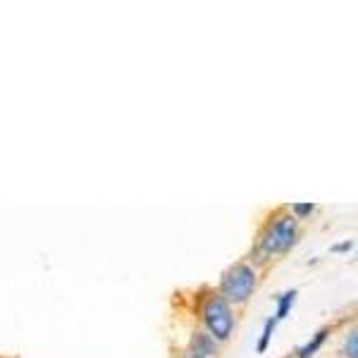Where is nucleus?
Returning <instances> with one entry per match:
<instances>
[{
    "label": "nucleus",
    "mask_w": 358,
    "mask_h": 358,
    "mask_svg": "<svg viewBox=\"0 0 358 358\" xmlns=\"http://www.w3.org/2000/svg\"><path fill=\"white\" fill-rule=\"evenodd\" d=\"M294 301H296V289L285 292V294H282V296H277V313H275L273 320H275V322L285 320V317L289 315V310H292Z\"/></svg>",
    "instance_id": "6"
},
{
    "label": "nucleus",
    "mask_w": 358,
    "mask_h": 358,
    "mask_svg": "<svg viewBox=\"0 0 358 358\" xmlns=\"http://www.w3.org/2000/svg\"><path fill=\"white\" fill-rule=\"evenodd\" d=\"M342 354L346 358H358V332L351 330L344 337V346H342Z\"/></svg>",
    "instance_id": "7"
},
{
    "label": "nucleus",
    "mask_w": 358,
    "mask_h": 358,
    "mask_svg": "<svg viewBox=\"0 0 358 358\" xmlns=\"http://www.w3.org/2000/svg\"><path fill=\"white\" fill-rule=\"evenodd\" d=\"M327 334H330V327H322V330H317L303 346H299V349H296V358H313L317 354V349L325 344Z\"/></svg>",
    "instance_id": "5"
},
{
    "label": "nucleus",
    "mask_w": 358,
    "mask_h": 358,
    "mask_svg": "<svg viewBox=\"0 0 358 358\" xmlns=\"http://www.w3.org/2000/svg\"><path fill=\"white\" fill-rule=\"evenodd\" d=\"M275 325H277V322L273 320V317H270V320H265L263 334H261V339H258V354H265V351H268V344H270V339H273Z\"/></svg>",
    "instance_id": "8"
},
{
    "label": "nucleus",
    "mask_w": 358,
    "mask_h": 358,
    "mask_svg": "<svg viewBox=\"0 0 358 358\" xmlns=\"http://www.w3.org/2000/svg\"><path fill=\"white\" fill-rule=\"evenodd\" d=\"M203 322L206 330L215 342H227L229 334L234 330V315L232 306H229L220 294H213L203 303Z\"/></svg>",
    "instance_id": "3"
},
{
    "label": "nucleus",
    "mask_w": 358,
    "mask_h": 358,
    "mask_svg": "<svg viewBox=\"0 0 358 358\" xmlns=\"http://www.w3.org/2000/svg\"><path fill=\"white\" fill-rule=\"evenodd\" d=\"M313 210H315V203H292V213L289 215L292 217H296V222L299 220H303V217H310L313 215Z\"/></svg>",
    "instance_id": "9"
},
{
    "label": "nucleus",
    "mask_w": 358,
    "mask_h": 358,
    "mask_svg": "<svg viewBox=\"0 0 358 358\" xmlns=\"http://www.w3.org/2000/svg\"><path fill=\"white\" fill-rule=\"evenodd\" d=\"M187 358H199V356H194V354H189V356H187Z\"/></svg>",
    "instance_id": "11"
},
{
    "label": "nucleus",
    "mask_w": 358,
    "mask_h": 358,
    "mask_svg": "<svg viewBox=\"0 0 358 358\" xmlns=\"http://www.w3.org/2000/svg\"><path fill=\"white\" fill-rule=\"evenodd\" d=\"M294 241H296V217L280 215L268 229H265L261 241H258V248H256L258 263L268 261L275 253L289 251Z\"/></svg>",
    "instance_id": "1"
},
{
    "label": "nucleus",
    "mask_w": 358,
    "mask_h": 358,
    "mask_svg": "<svg viewBox=\"0 0 358 358\" xmlns=\"http://www.w3.org/2000/svg\"><path fill=\"white\" fill-rule=\"evenodd\" d=\"M351 248H354V241L346 239V241H342V244L332 246V251H334V253H344V251H351Z\"/></svg>",
    "instance_id": "10"
},
{
    "label": "nucleus",
    "mask_w": 358,
    "mask_h": 358,
    "mask_svg": "<svg viewBox=\"0 0 358 358\" xmlns=\"http://www.w3.org/2000/svg\"><path fill=\"white\" fill-rule=\"evenodd\" d=\"M256 292V270L246 263H236L229 270H224L222 280H220V296L229 306H241Z\"/></svg>",
    "instance_id": "2"
},
{
    "label": "nucleus",
    "mask_w": 358,
    "mask_h": 358,
    "mask_svg": "<svg viewBox=\"0 0 358 358\" xmlns=\"http://www.w3.org/2000/svg\"><path fill=\"white\" fill-rule=\"evenodd\" d=\"M192 354L199 358H210L217 354V342L208 332H196L192 337Z\"/></svg>",
    "instance_id": "4"
}]
</instances>
